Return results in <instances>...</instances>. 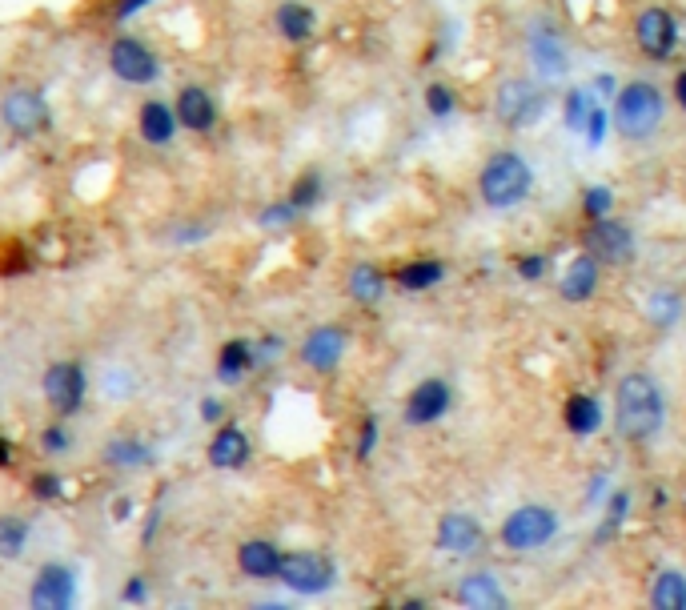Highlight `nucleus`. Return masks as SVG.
Instances as JSON below:
<instances>
[{
    "label": "nucleus",
    "mask_w": 686,
    "mask_h": 610,
    "mask_svg": "<svg viewBox=\"0 0 686 610\" xmlns=\"http://www.w3.org/2000/svg\"><path fill=\"white\" fill-rule=\"evenodd\" d=\"M546 269H550V257L546 253H518V261H514V273L522 281H542Z\"/></svg>",
    "instance_id": "obj_40"
},
{
    "label": "nucleus",
    "mask_w": 686,
    "mask_h": 610,
    "mask_svg": "<svg viewBox=\"0 0 686 610\" xmlns=\"http://www.w3.org/2000/svg\"><path fill=\"white\" fill-rule=\"evenodd\" d=\"M41 446H45V454H65V450L73 446V438H69V430H65V426H49Z\"/></svg>",
    "instance_id": "obj_42"
},
{
    "label": "nucleus",
    "mask_w": 686,
    "mask_h": 610,
    "mask_svg": "<svg viewBox=\"0 0 686 610\" xmlns=\"http://www.w3.org/2000/svg\"><path fill=\"white\" fill-rule=\"evenodd\" d=\"M454 594H458V606H466V610H506V606H510L502 582H498L490 570H470V574H462V582H458Z\"/></svg>",
    "instance_id": "obj_18"
},
{
    "label": "nucleus",
    "mask_w": 686,
    "mask_h": 610,
    "mask_svg": "<svg viewBox=\"0 0 686 610\" xmlns=\"http://www.w3.org/2000/svg\"><path fill=\"white\" fill-rule=\"evenodd\" d=\"M109 69H113V77L125 81V85H153V81L161 77V61H157L137 37L113 41V49H109Z\"/></svg>",
    "instance_id": "obj_15"
},
{
    "label": "nucleus",
    "mask_w": 686,
    "mask_h": 610,
    "mask_svg": "<svg viewBox=\"0 0 686 610\" xmlns=\"http://www.w3.org/2000/svg\"><path fill=\"white\" fill-rule=\"evenodd\" d=\"M450 410H454V386H450L446 378L430 374V378H422V382L406 394L402 418H406V426H414V430H430V426H438Z\"/></svg>",
    "instance_id": "obj_8"
},
{
    "label": "nucleus",
    "mask_w": 686,
    "mask_h": 610,
    "mask_svg": "<svg viewBox=\"0 0 686 610\" xmlns=\"http://www.w3.org/2000/svg\"><path fill=\"white\" fill-rule=\"evenodd\" d=\"M378 438H382V422H378L374 414H366V418H362V430H358L354 458H358V462H370V458H374V450H378Z\"/></svg>",
    "instance_id": "obj_38"
},
{
    "label": "nucleus",
    "mask_w": 686,
    "mask_h": 610,
    "mask_svg": "<svg viewBox=\"0 0 686 610\" xmlns=\"http://www.w3.org/2000/svg\"><path fill=\"white\" fill-rule=\"evenodd\" d=\"M614 426H618V438H626L630 446H646L662 434L666 398L650 374L634 370L614 386Z\"/></svg>",
    "instance_id": "obj_1"
},
{
    "label": "nucleus",
    "mask_w": 686,
    "mask_h": 610,
    "mask_svg": "<svg viewBox=\"0 0 686 610\" xmlns=\"http://www.w3.org/2000/svg\"><path fill=\"white\" fill-rule=\"evenodd\" d=\"M273 25L289 45H305L317 29V13L309 5H301V0H285V5L273 13Z\"/></svg>",
    "instance_id": "obj_24"
},
{
    "label": "nucleus",
    "mask_w": 686,
    "mask_h": 610,
    "mask_svg": "<svg viewBox=\"0 0 686 610\" xmlns=\"http://www.w3.org/2000/svg\"><path fill=\"white\" fill-rule=\"evenodd\" d=\"M137 125H141V137H145L149 145H157V149L169 145V141L177 137V129H181L177 109H169V105H161V101H145Z\"/></svg>",
    "instance_id": "obj_25"
},
{
    "label": "nucleus",
    "mask_w": 686,
    "mask_h": 610,
    "mask_svg": "<svg viewBox=\"0 0 686 610\" xmlns=\"http://www.w3.org/2000/svg\"><path fill=\"white\" fill-rule=\"evenodd\" d=\"M346 346H350V334L341 326H317L301 342V362L313 374H333L341 366V358H346Z\"/></svg>",
    "instance_id": "obj_16"
},
{
    "label": "nucleus",
    "mask_w": 686,
    "mask_h": 610,
    "mask_svg": "<svg viewBox=\"0 0 686 610\" xmlns=\"http://www.w3.org/2000/svg\"><path fill=\"white\" fill-rule=\"evenodd\" d=\"M253 366H257V354H253V342H245V338H229L217 354V378L225 386H237Z\"/></svg>",
    "instance_id": "obj_27"
},
{
    "label": "nucleus",
    "mask_w": 686,
    "mask_h": 610,
    "mask_svg": "<svg viewBox=\"0 0 686 610\" xmlns=\"http://www.w3.org/2000/svg\"><path fill=\"white\" fill-rule=\"evenodd\" d=\"M177 121L189 129V133H209L217 125V105L213 97L201 89V85H185L181 97H177Z\"/></svg>",
    "instance_id": "obj_22"
},
{
    "label": "nucleus",
    "mask_w": 686,
    "mask_h": 610,
    "mask_svg": "<svg viewBox=\"0 0 686 610\" xmlns=\"http://www.w3.org/2000/svg\"><path fill=\"white\" fill-rule=\"evenodd\" d=\"M634 45H638V53L646 61H658V65L670 61L674 49H678V21H674V13L662 9V5L642 9L634 17Z\"/></svg>",
    "instance_id": "obj_9"
},
{
    "label": "nucleus",
    "mask_w": 686,
    "mask_h": 610,
    "mask_svg": "<svg viewBox=\"0 0 686 610\" xmlns=\"http://www.w3.org/2000/svg\"><path fill=\"white\" fill-rule=\"evenodd\" d=\"M650 606L654 610H686V574L666 566L650 582Z\"/></svg>",
    "instance_id": "obj_28"
},
{
    "label": "nucleus",
    "mask_w": 686,
    "mask_h": 610,
    "mask_svg": "<svg viewBox=\"0 0 686 610\" xmlns=\"http://www.w3.org/2000/svg\"><path fill=\"white\" fill-rule=\"evenodd\" d=\"M602 422H606V414H602V402H598L594 394H570V398H566V406H562V426H566V434H574V438H594V434L602 430Z\"/></svg>",
    "instance_id": "obj_20"
},
{
    "label": "nucleus",
    "mask_w": 686,
    "mask_h": 610,
    "mask_svg": "<svg viewBox=\"0 0 686 610\" xmlns=\"http://www.w3.org/2000/svg\"><path fill=\"white\" fill-rule=\"evenodd\" d=\"M582 245L602 261V265H630L638 257V241H634V229L626 221H614V217H602V221H590Z\"/></svg>",
    "instance_id": "obj_10"
},
{
    "label": "nucleus",
    "mask_w": 686,
    "mask_h": 610,
    "mask_svg": "<svg viewBox=\"0 0 686 610\" xmlns=\"http://www.w3.org/2000/svg\"><path fill=\"white\" fill-rule=\"evenodd\" d=\"M582 213H586V221L610 217V213H614V189H610V185H590V189L582 193Z\"/></svg>",
    "instance_id": "obj_36"
},
{
    "label": "nucleus",
    "mask_w": 686,
    "mask_h": 610,
    "mask_svg": "<svg viewBox=\"0 0 686 610\" xmlns=\"http://www.w3.org/2000/svg\"><path fill=\"white\" fill-rule=\"evenodd\" d=\"M494 109H498V121H502L506 129H530V125H538V121L546 117L550 93H546L542 85H530V81L510 77V81H502Z\"/></svg>",
    "instance_id": "obj_5"
},
{
    "label": "nucleus",
    "mask_w": 686,
    "mask_h": 610,
    "mask_svg": "<svg viewBox=\"0 0 686 610\" xmlns=\"http://www.w3.org/2000/svg\"><path fill=\"white\" fill-rule=\"evenodd\" d=\"M325 197V181H321V173H301L297 181H293V189H289V201H293V209L297 213H309V209H317V201Z\"/></svg>",
    "instance_id": "obj_35"
},
{
    "label": "nucleus",
    "mask_w": 686,
    "mask_h": 610,
    "mask_svg": "<svg viewBox=\"0 0 686 610\" xmlns=\"http://www.w3.org/2000/svg\"><path fill=\"white\" fill-rule=\"evenodd\" d=\"M530 189H534V169L522 153L498 149L486 157V165L478 173V197L486 209H498V213L518 209L530 197Z\"/></svg>",
    "instance_id": "obj_2"
},
{
    "label": "nucleus",
    "mask_w": 686,
    "mask_h": 610,
    "mask_svg": "<svg viewBox=\"0 0 686 610\" xmlns=\"http://www.w3.org/2000/svg\"><path fill=\"white\" fill-rule=\"evenodd\" d=\"M606 129H610V113L594 101L590 105V113H586V125H582V137H586V149H602V141H606Z\"/></svg>",
    "instance_id": "obj_37"
},
{
    "label": "nucleus",
    "mask_w": 686,
    "mask_h": 610,
    "mask_svg": "<svg viewBox=\"0 0 686 610\" xmlns=\"http://www.w3.org/2000/svg\"><path fill=\"white\" fill-rule=\"evenodd\" d=\"M281 350H285V342H281L277 334H269V338H261V342H253V354H257V366H261V362H273V358H277Z\"/></svg>",
    "instance_id": "obj_43"
},
{
    "label": "nucleus",
    "mask_w": 686,
    "mask_h": 610,
    "mask_svg": "<svg viewBox=\"0 0 686 610\" xmlns=\"http://www.w3.org/2000/svg\"><path fill=\"white\" fill-rule=\"evenodd\" d=\"M13 466V446H9V438H0V470H9Z\"/></svg>",
    "instance_id": "obj_50"
},
{
    "label": "nucleus",
    "mask_w": 686,
    "mask_h": 610,
    "mask_svg": "<svg viewBox=\"0 0 686 610\" xmlns=\"http://www.w3.org/2000/svg\"><path fill=\"white\" fill-rule=\"evenodd\" d=\"M77 602V574L69 562H45L29 586L33 610H69Z\"/></svg>",
    "instance_id": "obj_13"
},
{
    "label": "nucleus",
    "mask_w": 686,
    "mask_h": 610,
    "mask_svg": "<svg viewBox=\"0 0 686 610\" xmlns=\"http://www.w3.org/2000/svg\"><path fill=\"white\" fill-rule=\"evenodd\" d=\"M277 578L285 582V590H293V594H301V598H313V594L333 590L337 566H333V558H325V554H317V550H293V554L281 558Z\"/></svg>",
    "instance_id": "obj_6"
},
{
    "label": "nucleus",
    "mask_w": 686,
    "mask_h": 610,
    "mask_svg": "<svg viewBox=\"0 0 686 610\" xmlns=\"http://www.w3.org/2000/svg\"><path fill=\"white\" fill-rule=\"evenodd\" d=\"M153 5V0H117V5H113V21H129V17H137L141 9H149Z\"/></svg>",
    "instance_id": "obj_46"
},
{
    "label": "nucleus",
    "mask_w": 686,
    "mask_h": 610,
    "mask_svg": "<svg viewBox=\"0 0 686 610\" xmlns=\"http://www.w3.org/2000/svg\"><path fill=\"white\" fill-rule=\"evenodd\" d=\"M253 454V442L241 426H221L209 442V466L213 470H241Z\"/></svg>",
    "instance_id": "obj_19"
},
{
    "label": "nucleus",
    "mask_w": 686,
    "mask_h": 610,
    "mask_svg": "<svg viewBox=\"0 0 686 610\" xmlns=\"http://www.w3.org/2000/svg\"><path fill=\"white\" fill-rule=\"evenodd\" d=\"M610 490V474L606 470H598L594 478H590V486H586V506H602V494Z\"/></svg>",
    "instance_id": "obj_44"
},
{
    "label": "nucleus",
    "mask_w": 686,
    "mask_h": 610,
    "mask_svg": "<svg viewBox=\"0 0 686 610\" xmlns=\"http://www.w3.org/2000/svg\"><path fill=\"white\" fill-rule=\"evenodd\" d=\"M29 522L17 514H0V558H21L29 546Z\"/></svg>",
    "instance_id": "obj_32"
},
{
    "label": "nucleus",
    "mask_w": 686,
    "mask_h": 610,
    "mask_svg": "<svg viewBox=\"0 0 686 610\" xmlns=\"http://www.w3.org/2000/svg\"><path fill=\"white\" fill-rule=\"evenodd\" d=\"M33 494H37V502H65V482H61V474H37V478H33Z\"/></svg>",
    "instance_id": "obj_41"
},
{
    "label": "nucleus",
    "mask_w": 686,
    "mask_h": 610,
    "mask_svg": "<svg viewBox=\"0 0 686 610\" xmlns=\"http://www.w3.org/2000/svg\"><path fill=\"white\" fill-rule=\"evenodd\" d=\"M0 121H5V129L13 137L33 141L53 125V109H49L41 89H13L5 97V105H0Z\"/></svg>",
    "instance_id": "obj_7"
},
{
    "label": "nucleus",
    "mask_w": 686,
    "mask_h": 610,
    "mask_svg": "<svg viewBox=\"0 0 686 610\" xmlns=\"http://www.w3.org/2000/svg\"><path fill=\"white\" fill-rule=\"evenodd\" d=\"M598 285H602V261H598L590 249H582L578 257H570V265H566L562 277H558V293H562L570 305L590 301V297L598 293Z\"/></svg>",
    "instance_id": "obj_17"
},
{
    "label": "nucleus",
    "mask_w": 686,
    "mask_h": 610,
    "mask_svg": "<svg viewBox=\"0 0 686 610\" xmlns=\"http://www.w3.org/2000/svg\"><path fill=\"white\" fill-rule=\"evenodd\" d=\"M602 506H606V514H602V526H598V546H606L614 534H618V526L626 522V514H630V490H610L606 498H602Z\"/></svg>",
    "instance_id": "obj_31"
},
{
    "label": "nucleus",
    "mask_w": 686,
    "mask_h": 610,
    "mask_svg": "<svg viewBox=\"0 0 686 610\" xmlns=\"http://www.w3.org/2000/svg\"><path fill=\"white\" fill-rule=\"evenodd\" d=\"M682 314H686V301L674 289H654L646 297V318H650L654 330H674L682 322Z\"/></svg>",
    "instance_id": "obj_29"
},
{
    "label": "nucleus",
    "mask_w": 686,
    "mask_h": 610,
    "mask_svg": "<svg viewBox=\"0 0 686 610\" xmlns=\"http://www.w3.org/2000/svg\"><path fill=\"white\" fill-rule=\"evenodd\" d=\"M662 117H666V97L654 81H630L614 93V113H610V125L622 141H650L658 129H662Z\"/></svg>",
    "instance_id": "obj_3"
},
{
    "label": "nucleus",
    "mask_w": 686,
    "mask_h": 610,
    "mask_svg": "<svg viewBox=\"0 0 686 610\" xmlns=\"http://www.w3.org/2000/svg\"><path fill=\"white\" fill-rule=\"evenodd\" d=\"M133 514V506H129V498H121V506L113 510V518H129Z\"/></svg>",
    "instance_id": "obj_51"
},
{
    "label": "nucleus",
    "mask_w": 686,
    "mask_h": 610,
    "mask_svg": "<svg viewBox=\"0 0 686 610\" xmlns=\"http://www.w3.org/2000/svg\"><path fill=\"white\" fill-rule=\"evenodd\" d=\"M105 462L117 466V470H141V466L153 462V450L141 438H113L105 446Z\"/></svg>",
    "instance_id": "obj_30"
},
{
    "label": "nucleus",
    "mask_w": 686,
    "mask_h": 610,
    "mask_svg": "<svg viewBox=\"0 0 686 610\" xmlns=\"http://www.w3.org/2000/svg\"><path fill=\"white\" fill-rule=\"evenodd\" d=\"M434 546L442 554H450V558H474L486 546V526L474 514H466V510H450V514L438 518Z\"/></svg>",
    "instance_id": "obj_11"
},
{
    "label": "nucleus",
    "mask_w": 686,
    "mask_h": 610,
    "mask_svg": "<svg viewBox=\"0 0 686 610\" xmlns=\"http://www.w3.org/2000/svg\"><path fill=\"white\" fill-rule=\"evenodd\" d=\"M386 285H390V277L374 265V261H358L354 269H350V277H346V293L358 301V305H366V310H374V305H382V297H386Z\"/></svg>",
    "instance_id": "obj_23"
},
{
    "label": "nucleus",
    "mask_w": 686,
    "mask_h": 610,
    "mask_svg": "<svg viewBox=\"0 0 686 610\" xmlns=\"http://www.w3.org/2000/svg\"><path fill=\"white\" fill-rule=\"evenodd\" d=\"M590 105H594V93H590V89H582V85H574V89L562 97V125H566L570 133H582Z\"/></svg>",
    "instance_id": "obj_33"
},
{
    "label": "nucleus",
    "mask_w": 686,
    "mask_h": 610,
    "mask_svg": "<svg viewBox=\"0 0 686 610\" xmlns=\"http://www.w3.org/2000/svg\"><path fill=\"white\" fill-rule=\"evenodd\" d=\"M221 414H225V406H221L217 398H205V402H201V418H205V422H221Z\"/></svg>",
    "instance_id": "obj_47"
},
{
    "label": "nucleus",
    "mask_w": 686,
    "mask_h": 610,
    "mask_svg": "<svg viewBox=\"0 0 686 610\" xmlns=\"http://www.w3.org/2000/svg\"><path fill=\"white\" fill-rule=\"evenodd\" d=\"M422 101H426V113L438 117V121H450L458 113V93L446 81H430L426 93H422Z\"/></svg>",
    "instance_id": "obj_34"
},
{
    "label": "nucleus",
    "mask_w": 686,
    "mask_h": 610,
    "mask_svg": "<svg viewBox=\"0 0 686 610\" xmlns=\"http://www.w3.org/2000/svg\"><path fill=\"white\" fill-rule=\"evenodd\" d=\"M394 281H398V289H406V293H426V289H438V285L446 281V261H438V257H418V261H406V265H398Z\"/></svg>",
    "instance_id": "obj_26"
},
{
    "label": "nucleus",
    "mask_w": 686,
    "mask_h": 610,
    "mask_svg": "<svg viewBox=\"0 0 686 610\" xmlns=\"http://www.w3.org/2000/svg\"><path fill=\"white\" fill-rule=\"evenodd\" d=\"M526 49H530V65H534V73H538L542 81L562 77V73H566V65H570V57H566V41H562L558 25H554V21H546V17L530 21Z\"/></svg>",
    "instance_id": "obj_12"
},
{
    "label": "nucleus",
    "mask_w": 686,
    "mask_h": 610,
    "mask_svg": "<svg viewBox=\"0 0 686 610\" xmlns=\"http://www.w3.org/2000/svg\"><path fill=\"white\" fill-rule=\"evenodd\" d=\"M674 101H678V109L686 113V69L674 73Z\"/></svg>",
    "instance_id": "obj_48"
},
{
    "label": "nucleus",
    "mask_w": 686,
    "mask_h": 610,
    "mask_svg": "<svg viewBox=\"0 0 686 610\" xmlns=\"http://www.w3.org/2000/svg\"><path fill=\"white\" fill-rule=\"evenodd\" d=\"M594 93H598V97H610V93H614V77H610V73H598V77H594Z\"/></svg>",
    "instance_id": "obj_49"
},
{
    "label": "nucleus",
    "mask_w": 686,
    "mask_h": 610,
    "mask_svg": "<svg viewBox=\"0 0 686 610\" xmlns=\"http://www.w3.org/2000/svg\"><path fill=\"white\" fill-rule=\"evenodd\" d=\"M149 598V586H145V578H129L125 586H121V602H129V606H141Z\"/></svg>",
    "instance_id": "obj_45"
},
{
    "label": "nucleus",
    "mask_w": 686,
    "mask_h": 610,
    "mask_svg": "<svg viewBox=\"0 0 686 610\" xmlns=\"http://www.w3.org/2000/svg\"><path fill=\"white\" fill-rule=\"evenodd\" d=\"M281 558H285V554H281L269 538H249V542H241V550H237V566H241V574H245V578H257V582L277 578Z\"/></svg>",
    "instance_id": "obj_21"
},
{
    "label": "nucleus",
    "mask_w": 686,
    "mask_h": 610,
    "mask_svg": "<svg viewBox=\"0 0 686 610\" xmlns=\"http://www.w3.org/2000/svg\"><path fill=\"white\" fill-rule=\"evenodd\" d=\"M41 390H45V402H49L61 418H73V414L81 410V402H85L89 378H85V370H81L77 362H57V366L45 370Z\"/></svg>",
    "instance_id": "obj_14"
},
{
    "label": "nucleus",
    "mask_w": 686,
    "mask_h": 610,
    "mask_svg": "<svg viewBox=\"0 0 686 610\" xmlns=\"http://www.w3.org/2000/svg\"><path fill=\"white\" fill-rule=\"evenodd\" d=\"M297 217H301V213H297V209H293V201L285 197V201H277V205H265V213H261L257 221H261L265 229H285V225H293Z\"/></svg>",
    "instance_id": "obj_39"
},
{
    "label": "nucleus",
    "mask_w": 686,
    "mask_h": 610,
    "mask_svg": "<svg viewBox=\"0 0 686 610\" xmlns=\"http://www.w3.org/2000/svg\"><path fill=\"white\" fill-rule=\"evenodd\" d=\"M558 530H562V518H558L550 506H542V502H522V506H514V510L502 518V526H498V546L510 550V554H534V550L550 546V542L558 538Z\"/></svg>",
    "instance_id": "obj_4"
}]
</instances>
